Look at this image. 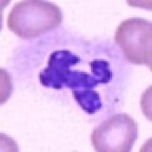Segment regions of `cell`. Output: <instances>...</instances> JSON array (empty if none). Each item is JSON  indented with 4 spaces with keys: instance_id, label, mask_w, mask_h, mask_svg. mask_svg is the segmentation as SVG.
I'll return each instance as SVG.
<instances>
[{
    "instance_id": "6da1fadb",
    "label": "cell",
    "mask_w": 152,
    "mask_h": 152,
    "mask_svg": "<svg viewBox=\"0 0 152 152\" xmlns=\"http://www.w3.org/2000/svg\"><path fill=\"white\" fill-rule=\"evenodd\" d=\"M62 14L52 2L28 0L18 2L7 18V26L19 37L31 40L59 26Z\"/></svg>"
},
{
    "instance_id": "7a4b0ae2",
    "label": "cell",
    "mask_w": 152,
    "mask_h": 152,
    "mask_svg": "<svg viewBox=\"0 0 152 152\" xmlns=\"http://www.w3.org/2000/svg\"><path fill=\"white\" fill-rule=\"evenodd\" d=\"M114 40L129 62L147 65L151 69V23L141 18L126 19L116 28Z\"/></svg>"
},
{
    "instance_id": "3957f363",
    "label": "cell",
    "mask_w": 152,
    "mask_h": 152,
    "mask_svg": "<svg viewBox=\"0 0 152 152\" xmlns=\"http://www.w3.org/2000/svg\"><path fill=\"white\" fill-rule=\"evenodd\" d=\"M138 138V126L128 114H116L93 130L91 141L99 152H129Z\"/></svg>"
},
{
    "instance_id": "277c9868",
    "label": "cell",
    "mask_w": 152,
    "mask_h": 152,
    "mask_svg": "<svg viewBox=\"0 0 152 152\" xmlns=\"http://www.w3.org/2000/svg\"><path fill=\"white\" fill-rule=\"evenodd\" d=\"M79 62V57L69 51H55L50 56L48 67L39 75L40 82L43 86L56 89L70 87L75 72L70 71L69 67Z\"/></svg>"
},
{
    "instance_id": "5b68a950",
    "label": "cell",
    "mask_w": 152,
    "mask_h": 152,
    "mask_svg": "<svg viewBox=\"0 0 152 152\" xmlns=\"http://www.w3.org/2000/svg\"><path fill=\"white\" fill-rule=\"evenodd\" d=\"M73 95L81 107L88 113H94L101 107L99 94L90 88L73 89Z\"/></svg>"
},
{
    "instance_id": "8992f818",
    "label": "cell",
    "mask_w": 152,
    "mask_h": 152,
    "mask_svg": "<svg viewBox=\"0 0 152 152\" xmlns=\"http://www.w3.org/2000/svg\"><path fill=\"white\" fill-rule=\"evenodd\" d=\"M109 66V62L104 60H94L91 62L93 75L99 84H107L110 81L112 73Z\"/></svg>"
}]
</instances>
